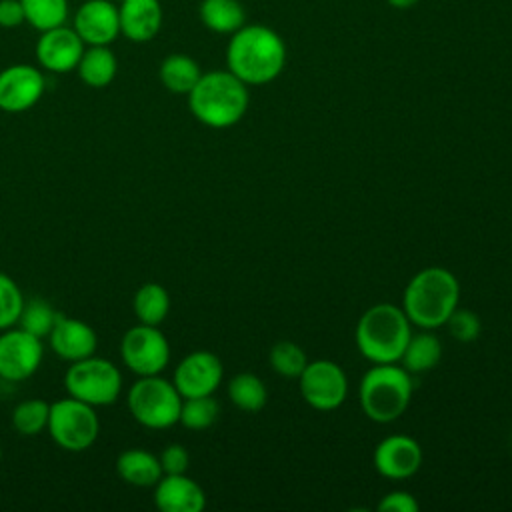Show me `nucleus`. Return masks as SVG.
<instances>
[{
	"instance_id": "26",
	"label": "nucleus",
	"mask_w": 512,
	"mask_h": 512,
	"mask_svg": "<svg viewBox=\"0 0 512 512\" xmlns=\"http://www.w3.org/2000/svg\"><path fill=\"white\" fill-rule=\"evenodd\" d=\"M230 402L244 412H258L266 406L268 392L264 382L252 372H240L228 382Z\"/></svg>"
},
{
	"instance_id": "3",
	"label": "nucleus",
	"mask_w": 512,
	"mask_h": 512,
	"mask_svg": "<svg viewBox=\"0 0 512 512\" xmlns=\"http://www.w3.org/2000/svg\"><path fill=\"white\" fill-rule=\"evenodd\" d=\"M248 104V86L228 68L202 72L196 86L188 92L192 116L208 128H230L238 124Z\"/></svg>"
},
{
	"instance_id": "21",
	"label": "nucleus",
	"mask_w": 512,
	"mask_h": 512,
	"mask_svg": "<svg viewBox=\"0 0 512 512\" xmlns=\"http://www.w3.org/2000/svg\"><path fill=\"white\" fill-rule=\"evenodd\" d=\"M76 74L90 88H106L118 74V58L110 46H86Z\"/></svg>"
},
{
	"instance_id": "25",
	"label": "nucleus",
	"mask_w": 512,
	"mask_h": 512,
	"mask_svg": "<svg viewBox=\"0 0 512 512\" xmlns=\"http://www.w3.org/2000/svg\"><path fill=\"white\" fill-rule=\"evenodd\" d=\"M442 358V344L438 340V336H434L430 330L412 334L400 360L402 366L410 372V374H420V372H428L432 370Z\"/></svg>"
},
{
	"instance_id": "20",
	"label": "nucleus",
	"mask_w": 512,
	"mask_h": 512,
	"mask_svg": "<svg viewBox=\"0 0 512 512\" xmlns=\"http://www.w3.org/2000/svg\"><path fill=\"white\" fill-rule=\"evenodd\" d=\"M118 476L136 488H154V484L162 478L160 458L144 448H128L116 458Z\"/></svg>"
},
{
	"instance_id": "5",
	"label": "nucleus",
	"mask_w": 512,
	"mask_h": 512,
	"mask_svg": "<svg viewBox=\"0 0 512 512\" xmlns=\"http://www.w3.org/2000/svg\"><path fill=\"white\" fill-rule=\"evenodd\" d=\"M412 376L404 366L374 364L360 382V406L378 424L400 418L412 400Z\"/></svg>"
},
{
	"instance_id": "12",
	"label": "nucleus",
	"mask_w": 512,
	"mask_h": 512,
	"mask_svg": "<svg viewBox=\"0 0 512 512\" xmlns=\"http://www.w3.org/2000/svg\"><path fill=\"white\" fill-rule=\"evenodd\" d=\"M46 92V76L40 66L26 62L0 70V110L20 114L34 108Z\"/></svg>"
},
{
	"instance_id": "16",
	"label": "nucleus",
	"mask_w": 512,
	"mask_h": 512,
	"mask_svg": "<svg viewBox=\"0 0 512 512\" xmlns=\"http://www.w3.org/2000/svg\"><path fill=\"white\" fill-rule=\"evenodd\" d=\"M422 458V448L412 436L392 434L376 446L372 462L380 476L390 480H404L420 470Z\"/></svg>"
},
{
	"instance_id": "23",
	"label": "nucleus",
	"mask_w": 512,
	"mask_h": 512,
	"mask_svg": "<svg viewBox=\"0 0 512 512\" xmlns=\"http://www.w3.org/2000/svg\"><path fill=\"white\" fill-rule=\"evenodd\" d=\"M198 16L204 28L214 34H234L246 24V10L240 0H202Z\"/></svg>"
},
{
	"instance_id": "6",
	"label": "nucleus",
	"mask_w": 512,
	"mask_h": 512,
	"mask_svg": "<svg viewBox=\"0 0 512 512\" xmlns=\"http://www.w3.org/2000/svg\"><path fill=\"white\" fill-rule=\"evenodd\" d=\"M132 418L150 430H164L178 424L182 396L174 382L154 376H138L126 398Z\"/></svg>"
},
{
	"instance_id": "34",
	"label": "nucleus",
	"mask_w": 512,
	"mask_h": 512,
	"mask_svg": "<svg viewBox=\"0 0 512 512\" xmlns=\"http://www.w3.org/2000/svg\"><path fill=\"white\" fill-rule=\"evenodd\" d=\"M160 466L164 474H186L190 466V454L182 444H168L160 452Z\"/></svg>"
},
{
	"instance_id": "33",
	"label": "nucleus",
	"mask_w": 512,
	"mask_h": 512,
	"mask_svg": "<svg viewBox=\"0 0 512 512\" xmlns=\"http://www.w3.org/2000/svg\"><path fill=\"white\" fill-rule=\"evenodd\" d=\"M446 326L450 336L456 338L458 342H474L482 332V322L478 314L464 308H456L446 320Z\"/></svg>"
},
{
	"instance_id": "27",
	"label": "nucleus",
	"mask_w": 512,
	"mask_h": 512,
	"mask_svg": "<svg viewBox=\"0 0 512 512\" xmlns=\"http://www.w3.org/2000/svg\"><path fill=\"white\" fill-rule=\"evenodd\" d=\"M26 16V24L34 30L44 32L66 24L70 16L68 0H20Z\"/></svg>"
},
{
	"instance_id": "38",
	"label": "nucleus",
	"mask_w": 512,
	"mask_h": 512,
	"mask_svg": "<svg viewBox=\"0 0 512 512\" xmlns=\"http://www.w3.org/2000/svg\"><path fill=\"white\" fill-rule=\"evenodd\" d=\"M0 464H2V446H0Z\"/></svg>"
},
{
	"instance_id": "32",
	"label": "nucleus",
	"mask_w": 512,
	"mask_h": 512,
	"mask_svg": "<svg viewBox=\"0 0 512 512\" xmlns=\"http://www.w3.org/2000/svg\"><path fill=\"white\" fill-rule=\"evenodd\" d=\"M24 300L26 298L16 280L6 272H0V330L18 324Z\"/></svg>"
},
{
	"instance_id": "30",
	"label": "nucleus",
	"mask_w": 512,
	"mask_h": 512,
	"mask_svg": "<svg viewBox=\"0 0 512 512\" xmlns=\"http://www.w3.org/2000/svg\"><path fill=\"white\" fill-rule=\"evenodd\" d=\"M218 414H220V406L212 398V394L192 396V398H182L178 422L188 430H206L218 420Z\"/></svg>"
},
{
	"instance_id": "24",
	"label": "nucleus",
	"mask_w": 512,
	"mask_h": 512,
	"mask_svg": "<svg viewBox=\"0 0 512 512\" xmlns=\"http://www.w3.org/2000/svg\"><path fill=\"white\" fill-rule=\"evenodd\" d=\"M132 308L140 324L160 326L170 312V294L158 282H144L132 298Z\"/></svg>"
},
{
	"instance_id": "28",
	"label": "nucleus",
	"mask_w": 512,
	"mask_h": 512,
	"mask_svg": "<svg viewBox=\"0 0 512 512\" xmlns=\"http://www.w3.org/2000/svg\"><path fill=\"white\" fill-rule=\"evenodd\" d=\"M50 404L42 398H28L14 406L12 410V428L22 436H38L48 426Z\"/></svg>"
},
{
	"instance_id": "29",
	"label": "nucleus",
	"mask_w": 512,
	"mask_h": 512,
	"mask_svg": "<svg viewBox=\"0 0 512 512\" xmlns=\"http://www.w3.org/2000/svg\"><path fill=\"white\" fill-rule=\"evenodd\" d=\"M58 314L60 312H56L48 300L34 296L30 300H24V306H22V312L18 318V326L44 340V338H48Z\"/></svg>"
},
{
	"instance_id": "7",
	"label": "nucleus",
	"mask_w": 512,
	"mask_h": 512,
	"mask_svg": "<svg viewBox=\"0 0 512 512\" xmlns=\"http://www.w3.org/2000/svg\"><path fill=\"white\" fill-rule=\"evenodd\" d=\"M64 388L68 396L94 408L110 406L120 398L122 372L108 358L92 354L88 358L70 362L64 374Z\"/></svg>"
},
{
	"instance_id": "17",
	"label": "nucleus",
	"mask_w": 512,
	"mask_h": 512,
	"mask_svg": "<svg viewBox=\"0 0 512 512\" xmlns=\"http://www.w3.org/2000/svg\"><path fill=\"white\" fill-rule=\"evenodd\" d=\"M48 344L60 360L76 362L96 354L98 336L88 322L58 314L48 334Z\"/></svg>"
},
{
	"instance_id": "35",
	"label": "nucleus",
	"mask_w": 512,
	"mask_h": 512,
	"mask_svg": "<svg viewBox=\"0 0 512 512\" xmlns=\"http://www.w3.org/2000/svg\"><path fill=\"white\" fill-rule=\"evenodd\" d=\"M418 508H420L418 500L410 492H404V490L388 492L378 502L380 512H418Z\"/></svg>"
},
{
	"instance_id": "19",
	"label": "nucleus",
	"mask_w": 512,
	"mask_h": 512,
	"mask_svg": "<svg viewBox=\"0 0 512 512\" xmlns=\"http://www.w3.org/2000/svg\"><path fill=\"white\" fill-rule=\"evenodd\" d=\"M154 504L162 512H202L206 494L186 474H162L154 484Z\"/></svg>"
},
{
	"instance_id": "37",
	"label": "nucleus",
	"mask_w": 512,
	"mask_h": 512,
	"mask_svg": "<svg viewBox=\"0 0 512 512\" xmlns=\"http://www.w3.org/2000/svg\"><path fill=\"white\" fill-rule=\"evenodd\" d=\"M390 6L394 8H400V10H406V8H412L414 4H418L420 0H386Z\"/></svg>"
},
{
	"instance_id": "22",
	"label": "nucleus",
	"mask_w": 512,
	"mask_h": 512,
	"mask_svg": "<svg viewBox=\"0 0 512 512\" xmlns=\"http://www.w3.org/2000/svg\"><path fill=\"white\" fill-rule=\"evenodd\" d=\"M200 76H202L200 64L184 52L168 54L158 66V80L172 94L188 96V92L196 86Z\"/></svg>"
},
{
	"instance_id": "14",
	"label": "nucleus",
	"mask_w": 512,
	"mask_h": 512,
	"mask_svg": "<svg viewBox=\"0 0 512 512\" xmlns=\"http://www.w3.org/2000/svg\"><path fill=\"white\" fill-rule=\"evenodd\" d=\"M224 376L220 358L210 350H194L186 354L174 368L172 382L182 398L210 396L218 390Z\"/></svg>"
},
{
	"instance_id": "4",
	"label": "nucleus",
	"mask_w": 512,
	"mask_h": 512,
	"mask_svg": "<svg viewBox=\"0 0 512 512\" xmlns=\"http://www.w3.org/2000/svg\"><path fill=\"white\" fill-rule=\"evenodd\" d=\"M412 336L410 320L402 308L380 302L370 306L356 324V346L372 364L398 362Z\"/></svg>"
},
{
	"instance_id": "15",
	"label": "nucleus",
	"mask_w": 512,
	"mask_h": 512,
	"mask_svg": "<svg viewBox=\"0 0 512 512\" xmlns=\"http://www.w3.org/2000/svg\"><path fill=\"white\" fill-rule=\"evenodd\" d=\"M72 28L86 46H112L120 36L118 4L112 0H84L72 16Z\"/></svg>"
},
{
	"instance_id": "8",
	"label": "nucleus",
	"mask_w": 512,
	"mask_h": 512,
	"mask_svg": "<svg viewBox=\"0 0 512 512\" xmlns=\"http://www.w3.org/2000/svg\"><path fill=\"white\" fill-rule=\"evenodd\" d=\"M46 430L62 450L84 452L98 440L100 420L94 406L66 396L50 404Z\"/></svg>"
},
{
	"instance_id": "11",
	"label": "nucleus",
	"mask_w": 512,
	"mask_h": 512,
	"mask_svg": "<svg viewBox=\"0 0 512 512\" xmlns=\"http://www.w3.org/2000/svg\"><path fill=\"white\" fill-rule=\"evenodd\" d=\"M44 358L42 338L12 326L0 334V378L22 382L36 374Z\"/></svg>"
},
{
	"instance_id": "36",
	"label": "nucleus",
	"mask_w": 512,
	"mask_h": 512,
	"mask_svg": "<svg viewBox=\"0 0 512 512\" xmlns=\"http://www.w3.org/2000/svg\"><path fill=\"white\" fill-rule=\"evenodd\" d=\"M22 24H26V16L20 0H0V28L12 30Z\"/></svg>"
},
{
	"instance_id": "31",
	"label": "nucleus",
	"mask_w": 512,
	"mask_h": 512,
	"mask_svg": "<svg viewBox=\"0 0 512 512\" xmlns=\"http://www.w3.org/2000/svg\"><path fill=\"white\" fill-rule=\"evenodd\" d=\"M268 360H270L272 370L284 378H298L308 364L304 350L296 342H290V340L276 342L270 348Z\"/></svg>"
},
{
	"instance_id": "2",
	"label": "nucleus",
	"mask_w": 512,
	"mask_h": 512,
	"mask_svg": "<svg viewBox=\"0 0 512 512\" xmlns=\"http://www.w3.org/2000/svg\"><path fill=\"white\" fill-rule=\"evenodd\" d=\"M460 284L456 276L442 266H428L416 272L404 288L402 310L410 324L422 330L444 326L458 308Z\"/></svg>"
},
{
	"instance_id": "9",
	"label": "nucleus",
	"mask_w": 512,
	"mask_h": 512,
	"mask_svg": "<svg viewBox=\"0 0 512 512\" xmlns=\"http://www.w3.org/2000/svg\"><path fill=\"white\" fill-rule=\"evenodd\" d=\"M120 358L136 376L160 374L170 362V344L158 326L136 324L122 334Z\"/></svg>"
},
{
	"instance_id": "10",
	"label": "nucleus",
	"mask_w": 512,
	"mask_h": 512,
	"mask_svg": "<svg viewBox=\"0 0 512 512\" xmlns=\"http://www.w3.org/2000/svg\"><path fill=\"white\" fill-rule=\"evenodd\" d=\"M298 382L304 402L322 412L340 408L348 394V378L332 360L308 362L298 376Z\"/></svg>"
},
{
	"instance_id": "1",
	"label": "nucleus",
	"mask_w": 512,
	"mask_h": 512,
	"mask_svg": "<svg viewBox=\"0 0 512 512\" xmlns=\"http://www.w3.org/2000/svg\"><path fill=\"white\" fill-rule=\"evenodd\" d=\"M286 64L282 36L264 24H244L230 34L226 66L246 86L268 84L280 76Z\"/></svg>"
},
{
	"instance_id": "18",
	"label": "nucleus",
	"mask_w": 512,
	"mask_h": 512,
	"mask_svg": "<svg viewBox=\"0 0 512 512\" xmlns=\"http://www.w3.org/2000/svg\"><path fill=\"white\" fill-rule=\"evenodd\" d=\"M120 36L134 44L154 40L162 28L164 12L160 0H120Z\"/></svg>"
},
{
	"instance_id": "13",
	"label": "nucleus",
	"mask_w": 512,
	"mask_h": 512,
	"mask_svg": "<svg viewBox=\"0 0 512 512\" xmlns=\"http://www.w3.org/2000/svg\"><path fill=\"white\" fill-rule=\"evenodd\" d=\"M84 48L86 44L76 34V30L62 24L40 32L34 46V56L42 70L52 74H66L76 70Z\"/></svg>"
}]
</instances>
